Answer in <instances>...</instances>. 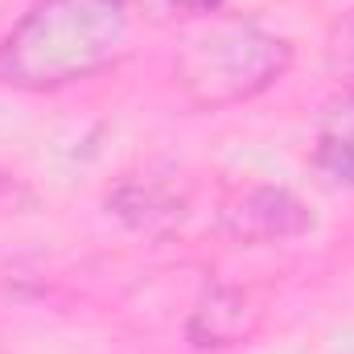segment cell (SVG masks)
<instances>
[{"instance_id": "6", "label": "cell", "mask_w": 354, "mask_h": 354, "mask_svg": "<svg viewBox=\"0 0 354 354\" xmlns=\"http://www.w3.org/2000/svg\"><path fill=\"white\" fill-rule=\"evenodd\" d=\"M326 54H330V66H334L342 79H351V83H354V8L338 21V25H334Z\"/></svg>"}, {"instance_id": "2", "label": "cell", "mask_w": 354, "mask_h": 354, "mask_svg": "<svg viewBox=\"0 0 354 354\" xmlns=\"http://www.w3.org/2000/svg\"><path fill=\"white\" fill-rule=\"evenodd\" d=\"M292 62L284 37L248 21L210 25L189 37L174 62V79L198 107H231L268 91Z\"/></svg>"}, {"instance_id": "7", "label": "cell", "mask_w": 354, "mask_h": 354, "mask_svg": "<svg viewBox=\"0 0 354 354\" xmlns=\"http://www.w3.org/2000/svg\"><path fill=\"white\" fill-rule=\"evenodd\" d=\"M174 8H181V12H214L223 0H169Z\"/></svg>"}, {"instance_id": "5", "label": "cell", "mask_w": 354, "mask_h": 354, "mask_svg": "<svg viewBox=\"0 0 354 354\" xmlns=\"http://www.w3.org/2000/svg\"><path fill=\"white\" fill-rule=\"evenodd\" d=\"M313 161H317V169L330 181L354 189V95L326 107V115L317 124Z\"/></svg>"}, {"instance_id": "3", "label": "cell", "mask_w": 354, "mask_h": 354, "mask_svg": "<svg viewBox=\"0 0 354 354\" xmlns=\"http://www.w3.org/2000/svg\"><path fill=\"white\" fill-rule=\"evenodd\" d=\"M223 223L239 243H280V239L305 235L313 227V214L288 189L256 185L223 210Z\"/></svg>"}, {"instance_id": "1", "label": "cell", "mask_w": 354, "mask_h": 354, "mask_svg": "<svg viewBox=\"0 0 354 354\" xmlns=\"http://www.w3.org/2000/svg\"><path fill=\"white\" fill-rule=\"evenodd\" d=\"M128 41V0H33L0 41V83L58 91L99 75Z\"/></svg>"}, {"instance_id": "4", "label": "cell", "mask_w": 354, "mask_h": 354, "mask_svg": "<svg viewBox=\"0 0 354 354\" xmlns=\"http://www.w3.org/2000/svg\"><path fill=\"white\" fill-rule=\"evenodd\" d=\"M252 330H256V309L235 288H210L189 317L194 346H231L243 342Z\"/></svg>"}]
</instances>
